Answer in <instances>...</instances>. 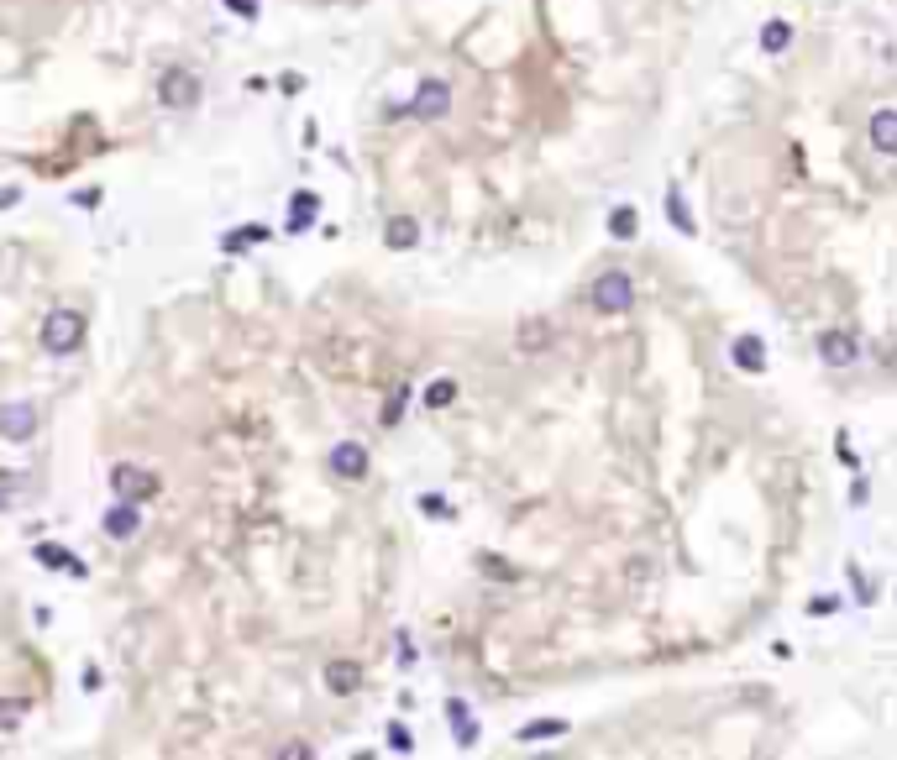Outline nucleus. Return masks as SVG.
Instances as JSON below:
<instances>
[{
	"instance_id": "14",
	"label": "nucleus",
	"mask_w": 897,
	"mask_h": 760,
	"mask_svg": "<svg viewBox=\"0 0 897 760\" xmlns=\"http://www.w3.org/2000/svg\"><path fill=\"white\" fill-rule=\"evenodd\" d=\"M383 242L394 246V252H409V246L420 242V220H415V215H394V220L383 226Z\"/></svg>"
},
{
	"instance_id": "26",
	"label": "nucleus",
	"mask_w": 897,
	"mask_h": 760,
	"mask_svg": "<svg viewBox=\"0 0 897 760\" xmlns=\"http://www.w3.org/2000/svg\"><path fill=\"white\" fill-rule=\"evenodd\" d=\"M22 724V702H5L0 698V729H16Z\"/></svg>"
},
{
	"instance_id": "9",
	"label": "nucleus",
	"mask_w": 897,
	"mask_h": 760,
	"mask_svg": "<svg viewBox=\"0 0 897 760\" xmlns=\"http://www.w3.org/2000/svg\"><path fill=\"white\" fill-rule=\"evenodd\" d=\"M871 148L882 152V157H893V152H897V111H893V105L871 111Z\"/></svg>"
},
{
	"instance_id": "5",
	"label": "nucleus",
	"mask_w": 897,
	"mask_h": 760,
	"mask_svg": "<svg viewBox=\"0 0 897 760\" xmlns=\"http://www.w3.org/2000/svg\"><path fill=\"white\" fill-rule=\"evenodd\" d=\"M157 100H163L168 111H189V105H200V79L184 74V68H168V74L157 79Z\"/></svg>"
},
{
	"instance_id": "1",
	"label": "nucleus",
	"mask_w": 897,
	"mask_h": 760,
	"mask_svg": "<svg viewBox=\"0 0 897 760\" xmlns=\"http://www.w3.org/2000/svg\"><path fill=\"white\" fill-rule=\"evenodd\" d=\"M42 346H48L53 357L79 352V346H85V315H74V309H53V315L42 320Z\"/></svg>"
},
{
	"instance_id": "2",
	"label": "nucleus",
	"mask_w": 897,
	"mask_h": 760,
	"mask_svg": "<svg viewBox=\"0 0 897 760\" xmlns=\"http://www.w3.org/2000/svg\"><path fill=\"white\" fill-rule=\"evenodd\" d=\"M630 304H635V278L619 273V268L598 273V283H593V309L598 315H624Z\"/></svg>"
},
{
	"instance_id": "31",
	"label": "nucleus",
	"mask_w": 897,
	"mask_h": 760,
	"mask_svg": "<svg viewBox=\"0 0 897 760\" xmlns=\"http://www.w3.org/2000/svg\"><path fill=\"white\" fill-rule=\"evenodd\" d=\"M226 5H231L237 16H257V5H252V0H226Z\"/></svg>"
},
{
	"instance_id": "20",
	"label": "nucleus",
	"mask_w": 897,
	"mask_h": 760,
	"mask_svg": "<svg viewBox=\"0 0 897 760\" xmlns=\"http://www.w3.org/2000/svg\"><path fill=\"white\" fill-rule=\"evenodd\" d=\"M667 220H672V231L693 237V215H687V205H682V194H677V189H667Z\"/></svg>"
},
{
	"instance_id": "21",
	"label": "nucleus",
	"mask_w": 897,
	"mask_h": 760,
	"mask_svg": "<svg viewBox=\"0 0 897 760\" xmlns=\"http://www.w3.org/2000/svg\"><path fill=\"white\" fill-rule=\"evenodd\" d=\"M452 398H457V383H452V378H441V383H431V389H426V409H446Z\"/></svg>"
},
{
	"instance_id": "4",
	"label": "nucleus",
	"mask_w": 897,
	"mask_h": 760,
	"mask_svg": "<svg viewBox=\"0 0 897 760\" xmlns=\"http://www.w3.org/2000/svg\"><path fill=\"white\" fill-rule=\"evenodd\" d=\"M111 493L126 498V504H148L157 493V478L153 472H142L137 461H121V467H111Z\"/></svg>"
},
{
	"instance_id": "27",
	"label": "nucleus",
	"mask_w": 897,
	"mask_h": 760,
	"mask_svg": "<svg viewBox=\"0 0 897 760\" xmlns=\"http://www.w3.org/2000/svg\"><path fill=\"white\" fill-rule=\"evenodd\" d=\"M74 205H79V210H94V205H100V189H79Z\"/></svg>"
},
{
	"instance_id": "32",
	"label": "nucleus",
	"mask_w": 897,
	"mask_h": 760,
	"mask_svg": "<svg viewBox=\"0 0 897 760\" xmlns=\"http://www.w3.org/2000/svg\"><path fill=\"white\" fill-rule=\"evenodd\" d=\"M11 504H16V498H11V493H5V487H0V514H5V509H11Z\"/></svg>"
},
{
	"instance_id": "25",
	"label": "nucleus",
	"mask_w": 897,
	"mask_h": 760,
	"mask_svg": "<svg viewBox=\"0 0 897 760\" xmlns=\"http://www.w3.org/2000/svg\"><path fill=\"white\" fill-rule=\"evenodd\" d=\"M404 398H409V394L399 389V394H394L389 404H383V425H399V420H404Z\"/></svg>"
},
{
	"instance_id": "17",
	"label": "nucleus",
	"mask_w": 897,
	"mask_h": 760,
	"mask_svg": "<svg viewBox=\"0 0 897 760\" xmlns=\"http://www.w3.org/2000/svg\"><path fill=\"white\" fill-rule=\"evenodd\" d=\"M37 561H42V567H63V572H74V577H85V561H79V556H68L63 546H37Z\"/></svg>"
},
{
	"instance_id": "30",
	"label": "nucleus",
	"mask_w": 897,
	"mask_h": 760,
	"mask_svg": "<svg viewBox=\"0 0 897 760\" xmlns=\"http://www.w3.org/2000/svg\"><path fill=\"white\" fill-rule=\"evenodd\" d=\"M11 205H22V189H0V210H11Z\"/></svg>"
},
{
	"instance_id": "12",
	"label": "nucleus",
	"mask_w": 897,
	"mask_h": 760,
	"mask_svg": "<svg viewBox=\"0 0 897 760\" xmlns=\"http://www.w3.org/2000/svg\"><path fill=\"white\" fill-rule=\"evenodd\" d=\"M730 352H735V367H740V372H761V367H767V341H761V335H735Z\"/></svg>"
},
{
	"instance_id": "11",
	"label": "nucleus",
	"mask_w": 897,
	"mask_h": 760,
	"mask_svg": "<svg viewBox=\"0 0 897 760\" xmlns=\"http://www.w3.org/2000/svg\"><path fill=\"white\" fill-rule=\"evenodd\" d=\"M137 530H142V514H137V504H126L121 498V504L105 514V535H111V541H131Z\"/></svg>"
},
{
	"instance_id": "22",
	"label": "nucleus",
	"mask_w": 897,
	"mask_h": 760,
	"mask_svg": "<svg viewBox=\"0 0 897 760\" xmlns=\"http://www.w3.org/2000/svg\"><path fill=\"white\" fill-rule=\"evenodd\" d=\"M609 231H614L619 242H630V237H635V210H630V205H619V210L609 215Z\"/></svg>"
},
{
	"instance_id": "23",
	"label": "nucleus",
	"mask_w": 897,
	"mask_h": 760,
	"mask_svg": "<svg viewBox=\"0 0 897 760\" xmlns=\"http://www.w3.org/2000/svg\"><path fill=\"white\" fill-rule=\"evenodd\" d=\"M389 750H394V756H409V750H415V739H409L404 724H389Z\"/></svg>"
},
{
	"instance_id": "3",
	"label": "nucleus",
	"mask_w": 897,
	"mask_h": 760,
	"mask_svg": "<svg viewBox=\"0 0 897 760\" xmlns=\"http://www.w3.org/2000/svg\"><path fill=\"white\" fill-rule=\"evenodd\" d=\"M404 116H415V121H441V116H452V85H446V79H420V90L404 105Z\"/></svg>"
},
{
	"instance_id": "16",
	"label": "nucleus",
	"mask_w": 897,
	"mask_h": 760,
	"mask_svg": "<svg viewBox=\"0 0 897 760\" xmlns=\"http://www.w3.org/2000/svg\"><path fill=\"white\" fill-rule=\"evenodd\" d=\"M257 242H274L268 226H237V231L220 237V252H247V246H257Z\"/></svg>"
},
{
	"instance_id": "29",
	"label": "nucleus",
	"mask_w": 897,
	"mask_h": 760,
	"mask_svg": "<svg viewBox=\"0 0 897 760\" xmlns=\"http://www.w3.org/2000/svg\"><path fill=\"white\" fill-rule=\"evenodd\" d=\"M279 756H283V760H305V756H315V750H309V745H283Z\"/></svg>"
},
{
	"instance_id": "28",
	"label": "nucleus",
	"mask_w": 897,
	"mask_h": 760,
	"mask_svg": "<svg viewBox=\"0 0 897 760\" xmlns=\"http://www.w3.org/2000/svg\"><path fill=\"white\" fill-rule=\"evenodd\" d=\"M420 509H426V514H452V504H446V498H420Z\"/></svg>"
},
{
	"instance_id": "15",
	"label": "nucleus",
	"mask_w": 897,
	"mask_h": 760,
	"mask_svg": "<svg viewBox=\"0 0 897 760\" xmlns=\"http://www.w3.org/2000/svg\"><path fill=\"white\" fill-rule=\"evenodd\" d=\"M446 719H452V734H457V745H462V750H472V745H478V724H472V713H467L462 698L446 702Z\"/></svg>"
},
{
	"instance_id": "8",
	"label": "nucleus",
	"mask_w": 897,
	"mask_h": 760,
	"mask_svg": "<svg viewBox=\"0 0 897 760\" xmlns=\"http://www.w3.org/2000/svg\"><path fill=\"white\" fill-rule=\"evenodd\" d=\"M0 435H5V441H31V435H37V404H27V398H22V404H5V409H0Z\"/></svg>"
},
{
	"instance_id": "13",
	"label": "nucleus",
	"mask_w": 897,
	"mask_h": 760,
	"mask_svg": "<svg viewBox=\"0 0 897 760\" xmlns=\"http://www.w3.org/2000/svg\"><path fill=\"white\" fill-rule=\"evenodd\" d=\"M326 687H331L336 698L357 693V687H363V671H357V661H326Z\"/></svg>"
},
{
	"instance_id": "24",
	"label": "nucleus",
	"mask_w": 897,
	"mask_h": 760,
	"mask_svg": "<svg viewBox=\"0 0 897 760\" xmlns=\"http://www.w3.org/2000/svg\"><path fill=\"white\" fill-rule=\"evenodd\" d=\"M552 341V331H546V320H530V331L520 335V346H546Z\"/></svg>"
},
{
	"instance_id": "7",
	"label": "nucleus",
	"mask_w": 897,
	"mask_h": 760,
	"mask_svg": "<svg viewBox=\"0 0 897 760\" xmlns=\"http://www.w3.org/2000/svg\"><path fill=\"white\" fill-rule=\"evenodd\" d=\"M819 357H824L830 367H856L861 362V341H856L850 331H824L819 335Z\"/></svg>"
},
{
	"instance_id": "6",
	"label": "nucleus",
	"mask_w": 897,
	"mask_h": 760,
	"mask_svg": "<svg viewBox=\"0 0 897 760\" xmlns=\"http://www.w3.org/2000/svg\"><path fill=\"white\" fill-rule=\"evenodd\" d=\"M331 472L346 478V483L368 478V446H363V441H336V446H331Z\"/></svg>"
},
{
	"instance_id": "18",
	"label": "nucleus",
	"mask_w": 897,
	"mask_h": 760,
	"mask_svg": "<svg viewBox=\"0 0 897 760\" xmlns=\"http://www.w3.org/2000/svg\"><path fill=\"white\" fill-rule=\"evenodd\" d=\"M567 734V724L561 719H535V724H525L520 729V745H535V739H561Z\"/></svg>"
},
{
	"instance_id": "10",
	"label": "nucleus",
	"mask_w": 897,
	"mask_h": 760,
	"mask_svg": "<svg viewBox=\"0 0 897 760\" xmlns=\"http://www.w3.org/2000/svg\"><path fill=\"white\" fill-rule=\"evenodd\" d=\"M315 215H320V194H315V189H294V194H289V231L300 237Z\"/></svg>"
},
{
	"instance_id": "19",
	"label": "nucleus",
	"mask_w": 897,
	"mask_h": 760,
	"mask_svg": "<svg viewBox=\"0 0 897 760\" xmlns=\"http://www.w3.org/2000/svg\"><path fill=\"white\" fill-rule=\"evenodd\" d=\"M787 42H793V27H787V22H767V27H761V53H787Z\"/></svg>"
}]
</instances>
